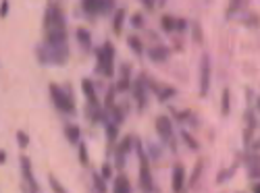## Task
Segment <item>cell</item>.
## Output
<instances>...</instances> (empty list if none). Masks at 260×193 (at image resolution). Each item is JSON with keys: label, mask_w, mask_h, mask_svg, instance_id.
<instances>
[{"label": "cell", "mask_w": 260, "mask_h": 193, "mask_svg": "<svg viewBox=\"0 0 260 193\" xmlns=\"http://www.w3.org/2000/svg\"><path fill=\"white\" fill-rule=\"evenodd\" d=\"M36 56L40 64H54V67H62V64L69 62L71 50L69 44H62V46H46V44H40L36 48Z\"/></svg>", "instance_id": "6da1fadb"}, {"label": "cell", "mask_w": 260, "mask_h": 193, "mask_svg": "<svg viewBox=\"0 0 260 193\" xmlns=\"http://www.w3.org/2000/svg\"><path fill=\"white\" fill-rule=\"evenodd\" d=\"M48 92H50V100L54 104V108L62 114H75V98L71 94V88H62L58 83H50L48 85Z\"/></svg>", "instance_id": "7a4b0ae2"}, {"label": "cell", "mask_w": 260, "mask_h": 193, "mask_svg": "<svg viewBox=\"0 0 260 193\" xmlns=\"http://www.w3.org/2000/svg\"><path fill=\"white\" fill-rule=\"evenodd\" d=\"M96 73L106 79L115 77V46L111 42H104L102 48L96 50Z\"/></svg>", "instance_id": "3957f363"}, {"label": "cell", "mask_w": 260, "mask_h": 193, "mask_svg": "<svg viewBox=\"0 0 260 193\" xmlns=\"http://www.w3.org/2000/svg\"><path fill=\"white\" fill-rule=\"evenodd\" d=\"M134 147L140 158V189L142 193H154V179H152V170H150V156L146 154V149L142 145V141H134Z\"/></svg>", "instance_id": "277c9868"}, {"label": "cell", "mask_w": 260, "mask_h": 193, "mask_svg": "<svg viewBox=\"0 0 260 193\" xmlns=\"http://www.w3.org/2000/svg\"><path fill=\"white\" fill-rule=\"evenodd\" d=\"M52 29H67L64 11L58 3H48L44 11V31H52Z\"/></svg>", "instance_id": "5b68a950"}, {"label": "cell", "mask_w": 260, "mask_h": 193, "mask_svg": "<svg viewBox=\"0 0 260 193\" xmlns=\"http://www.w3.org/2000/svg\"><path fill=\"white\" fill-rule=\"evenodd\" d=\"M115 3L113 0H83L81 3V9L85 15L90 17H96V15H108L115 11Z\"/></svg>", "instance_id": "8992f818"}, {"label": "cell", "mask_w": 260, "mask_h": 193, "mask_svg": "<svg viewBox=\"0 0 260 193\" xmlns=\"http://www.w3.org/2000/svg\"><path fill=\"white\" fill-rule=\"evenodd\" d=\"M154 127H156V133H158V137L162 139V143H169L171 149L175 152L177 145H175V139H173V121H171L167 114H160V117H156Z\"/></svg>", "instance_id": "52a82bcc"}, {"label": "cell", "mask_w": 260, "mask_h": 193, "mask_svg": "<svg viewBox=\"0 0 260 193\" xmlns=\"http://www.w3.org/2000/svg\"><path fill=\"white\" fill-rule=\"evenodd\" d=\"M134 137L132 135H125L121 141H117V145H115V166L119 168V170H123L125 168V162H127V156H129V152L134 149Z\"/></svg>", "instance_id": "ba28073f"}, {"label": "cell", "mask_w": 260, "mask_h": 193, "mask_svg": "<svg viewBox=\"0 0 260 193\" xmlns=\"http://www.w3.org/2000/svg\"><path fill=\"white\" fill-rule=\"evenodd\" d=\"M132 94H134V100L138 104V110L144 112L146 106H148V88H146V81H144V73L132 81Z\"/></svg>", "instance_id": "9c48e42d"}, {"label": "cell", "mask_w": 260, "mask_h": 193, "mask_svg": "<svg viewBox=\"0 0 260 193\" xmlns=\"http://www.w3.org/2000/svg\"><path fill=\"white\" fill-rule=\"evenodd\" d=\"M210 92V56L204 52L200 58V98H206Z\"/></svg>", "instance_id": "30bf717a"}, {"label": "cell", "mask_w": 260, "mask_h": 193, "mask_svg": "<svg viewBox=\"0 0 260 193\" xmlns=\"http://www.w3.org/2000/svg\"><path fill=\"white\" fill-rule=\"evenodd\" d=\"M19 164H21V173H23V181H25L29 193H40V185H38V181L34 177V170H31V160L27 156H21Z\"/></svg>", "instance_id": "8fae6325"}, {"label": "cell", "mask_w": 260, "mask_h": 193, "mask_svg": "<svg viewBox=\"0 0 260 193\" xmlns=\"http://www.w3.org/2000/svg\"><path fill=\"white\" fill-rule=\"evenodd\" d=\"M117 94H123L127 90H132V64L129 62H123L119 67V81L115 85Z\"/></svg>", "instance_id": "7c38bea8"}, {"label": "cell", "mask_w": 260, "mask_h": 193, "mask_svg": "<svg viewBox=\"0 0 260 193\" xmlns=\"http://www.w3.org/2000/svg\"><path fill=\"white\" fill-rule=\"evenodd\" d=\"M183 187H185V166L175 164L171 173V189L173 193H183Z\"/></svg>", "instance_id": "4fadbf2b"}, {"label": "cell", "mask_w": 260, "mask_h": 193, "mask_svg": "<svg viewBox=\"0 0 260 193\" xmlns=\"http://www.w3.org/2000/svg\"><path fill=\"white\" fill-rule=\"evenodd\" d=\"M148 58L152 62H167L171 58V48L167 44H160V42H158V44L148 48Z\"/></svg>", "instance_id": "5bb4252c"}, {"label": "cell", "mask_w": 260, "mask_h": 193, "mask_svg": "<svg viewBox=\"0 0 260 193\" xmlns=\"http://www.w3.org/2000/svg\"><path fill=\"white\" fill-rule=\"evenodd\" d=\"M81 92L85 96V100H88L90 106H100V98L96 94V85L92 79H81Z\"/></svg>", "instance_id": "9a60e30c"}, {"label": "cell", "mask_w": 260, "mask_h": 193, "mask_svg": "<svg viewBox=\"0 0 260 193\" xmlns=\"http://www.w3.org/2000/svg\"><path fill=\"white\" fill-rule=\"evenodd\" d=\"M104 133H106V141H108V152H113L117 145V139H119V125H115L113 121H106Z\"/></svg>", "instance_id": "2e32d148"}, {"label": "cell", "mask_w": 260, "mask_h": 193, "mask_svg": "<svg viewBox=\"0 0 260 193\" xmlns=\"http://www.w3.org/2000/svg\"><path fill=\"white\" fill-rule=\"evenodd\" d=\"M75 37H77V42H79V46H81L83 52H90L92 50V33L85 29V27H77L75 29Z\"/></svg>", "instance_id": "e0dca14e"}, {"label": "cell", "mask_w": 260, "mask_h": 193, "mask_svg": "<svg viewBox=\"0 0 260 193\" xmlns=\"http://www.w3.org/2000/svg\"><path fill=\"white\" fill-rule=\"evenodd\" d=\"M132 181L127 179V175H117L115 177V183H113V193H132Z\"/></svg>", "instance_id": "ac0fdd59"}, {"label": "cell", "mask_w": 260, "mask_h": 193, "mask_svg": "<svg viewBox=\"0 0 260 193\" xmlns=\"http://www.w3.org/2000/svg\"><path fill=\"white\" fill-rule=\"evenodd\" d=\"M64 137H67V141H69V143L77 145V143L81 141V129H79L77 125H73V123L64 125Z\"/></svg>", "instance_id": "d6986e66"}, {"label": "cell", "mask_w": 260, "mask_h": 193, "mask_svg": "<svg viewBox=\"0 0 260 193\" xmlns=\"http://www.w3.org/2000/svg\"><path fill=\"white\" fill-rule=\"evenodd\" d=\"M108 114L113 117V123L115 125H121L125 121V117H127V104H115L113 108L108 110Z\"/></svg>", "instance_id": "ffe728a7"}, {"label": "cell", "mask_w": 260, "mask_h": 193, "mask_svg": "<svg viewBox=\"0 0 260 193\" xmlns=\"http://www.w3.org/2000/svg\"><path fill=\"white\" fill-rule=\"evenodd\" d=\"M125 15H127V11H125L123 7L115 11V17H113V31H115V35H121V33H123V23H125Z\"/></svg>", "instance_id": "44dd1931"}, {"label": "cell", "mask_w": 260, "mask_h": 193, "mask_svg": "<svg viewBox=\"0 0 260 193\" xmlns=\"http://www.w3.org/2000/svg\"><path fill=\"white\" fill-rule=\"evenodd\" d=\"M127 46L132 48V52L136 54V56H142L146 50H144V42L138 37V35H129L127 37Z\"/></svg>", "instance_id": "7402d4cb"}, {"label": "cell", "mask_w": 260, "mask_h": 193, "mask_svg": "<svg viewBox=\"0 0 260 193\" xmlns=\"http://www.w3.org/2000/svg\"><path fill=\"white\" fill-rule=\"evenodd\" d=\"M229 112H231V92L225 88L221 94V114L229 117Z\"/></svg>", "instance_id": "603a6c76"}, {"label": "cell", "mask_w": 260, "mask_h": 193, "mask_svg": "<svg viewBox=\"0 0 260 193\" xmlns=\"http://www.w3.org/2000/svg\"><path fill=\"white\" fill-rule=\"evenodd\" d=\"M242 23L246 27H260V15H256L252 11H246V15L242 17Z\"/></svg>", "instance_id": "cb8c5ba5"}, {"label": "cell", "mask_w": 260, "mask_h": 193, "mask_svg": "<svg viewBox=\"0 0 260 193\" xmlns=\"http://www.w3.org/2000/svg\"><path fill=\"white\" fill-rule=\"evenodd\" d=\"M175 19L177 17H173V15H162L160 17V29L171 33V31H175Z\"/></svg>", "instance_id": "d4e9b609"}, {"label": "cell", "mask_w": 260, "mask_h": 193, "mask_svg": "<svg viewBox=\"0 0 260 193\" xmlns=\"http://www.w3.org/2000/svg\"><path fill=\"white\" fill-rule=\"evenodd\" d=\"M92 183H94V193H108L106 181L100 177V173H92Z\"/></svg>", "instance_id": "484cf974"}, {"label": "cell", "mask_w": 260, "mask_h": 193, "mask_svg": "<svg viewBox=\"0 0 260 193\" xmlns=\"http://www.w3.org/2000/svg\"><path fill=\"white\" fill-rule=\"evenodd\" d=\"M77 154H79V164L81 166H90V154H88V145L83 141L77 143Z\"/></svg>", "instance_id": "4316f807"}, {"label": "cell", "mask_w": 260, "mask_h": 193, "mask_svg": "<svg viewBox=\"0 0 260 193\" xmlns=\"http://www.w3.org/2000/svg\"><path fill=\"white\" fill-rule=\"evenodd\" d=\"M202 168H204V160L198 158L196 166H193V170H191V177H189V187H193V185L198 183V179H200V175H202Z\"/></svg>", "instance_id": "83f0119b"}, {"label": "cell", "mask_w": 260, "mask_h": 193, "mask_svg": "<svg viewBox=\"0 0 260 193\" xmlns=\"http://www.w3.org/2000/svg\"><path fill=\"white\" fill-rule=\"evenodd\" d=\"M191 35H193V42H196V44H202L204 42V33H202V25L198 23V21H191Z\"/></svg>", "instance_id": "f1b7e54d"}, {"label": "cell", "mask_w": 260, "mask_h": 193, "mask_svg": "<svg viewBox=\"0 0 260 193\" xmlns=\"http://www.w3.org/2000/svg\"><path fill=\"white\" fill-rule=\"evenodd\" d=\"M181 139L185 141V145H187L189 149H193V152H198V149H200V143L196 141V137L189 135L187 131H181Z\"/></svg>", "instance_id": "f546056e"}, {"label": "cell", "mask_w": 260, "mask_h": 193, "mask_svg": "<svg viewBox=\"0 0 260 193\" xmlns=\"http://www.w3.org/2000/svg\"><path fill=\"white\" fill-rule=\"evenodd\" d=\"M48 183H50V189H52V193H69L67 189H64V185L54 177V175H50L48 177Z\"/></svg>", "instance_id": "4dcf8cb0"}, {"label": "cell", "mask_w": 260, "mask_h": 193, "mask_svg": "<svg viewBox=\"0 0 260 193\" xmlns=\"http://www.w3.org/2000/svg\"><path fill=\"white\" fill-rule=\"evenodd\" d=\"M233 173H235V168H233V166H231V168H223V170H219V177H216V183L223 185L225 181H229V179L233 177Z\"/></svg>", "instance_id": "1f68e13d"}, {"label": "cell", "mask_w": 260, "mask_h": 193, "mask_svg": "<svg viewBox=\"0 0 260 193\" xmlns=\"http://www.w3.org/2000/svg\"><path fill=\"white\" fill-rule=\"evenodd\" d=\"M129 23H132L134 29H142L144 23H146V21H144V15H142V13H134L132 19H129Z\"/></svg>", "instance_id": "d6a6232c"}, {"label": "cell", "mask_w": 260, "mask_h": 193, "mask_svg": "<svg viewBox=\"0 0 260 193\" xmlns=\"http://www.w3.org/2000/svg\"><path fill=\"white\" fill-rule=\"evenodd\" d=\"M244 11H246V3H229L227 17H233L235 13H244Z\"/></svg>", "instance_id": "836d02e7"}, {"label": "cell", "mask_w": 260, "mask_h": 193, "mask_svg": "<svg viewBox=\"0 0 260 193\" xmlns=\"http://www.w3.org/2000/svg\"><path fill=\"white\" fill-rule=\"evenodd\" d=\"M100 177L106 181V179H113V164L111 162H104L102 168H100Z\"/></svg>", "instance_id": "e575fe53"}, {"label": "cell", "mask_w": 260, "mask_h": 193, "mask_svg": "<svg viewBox=\"0 0 260 193\" xmlns=\"http://www.w3.org/2000/svg\"><path fill=\"white\" fill-rule=\"evenodd\" d=\"M248 177L252 181H260V164H248Z\"/></svg>", "instance_id": "d590c367"}, {"label": "cell", "mask_w": 260, "mask_h": 193, "mask_svg": "<svg viewBox=\"0 0 260 193\" xmlns=\"http://www.w3.org/2000/svg\"><path fill=\"white\" fill-rule=\"evenodd\" d=\"M17 143H19L21 147H27V145H29V135H27L25 131H17Z\"/></svg>", "instance_id": "8d00e7d4"}, {"label": "cell", "mask_w": 260, "mask_h": 193, "mask_svg": "<svg viewBox=\"0 0 260 193\" xmlns=\"http://www.w3.org/2000/svg\"><path fill=\"white\" fill-rule=\"evenodd\" d=\"M187 25H189V21H187V19H181V17L175 19V31H185Z\"/></svg>", "instance_id": "74e56055"}, {"label": "cell", "mask_w": 260, "mask_h": 193, "mask_svg": "<svg viewBox=\"0 0 260 193\" xmlns=\"http://www.w3.org/2000/svg\"><path fill=\"white\" fill-rule=\"evenodd\" d=\"M9 0H3V3H0V19H5L7 15H9Z\"/></svg>", "instance_id": "f35d334b"}, {"label": "cell", "mask_w": 260, "mask_h": 193, "mask_svg": "<svg viewBox=\"0 0 260 193\" xmlns=\"http://www.w3.org/2000/svg\"><path fill=\"white\" fill-rule=\"evenodd\" d=\"M142 7L146 11H154L156 9V3H152V0H142Z\"/></svg>", "instance_id": "ab89813d"}, {"label": "cell", "mask_w": 260, "mask_h": 193, "mask_svg": "<svg viewBox=\"0 0 260 193\" xmlns=\"http://www.w3.org/2000/svg\"><path fill=\"white\" fill-rule=\"evenodd\" d=\"M150 154H152V158H154V160H156V158H160V147L150 145Z\"/></svg>", "instance_id": "60d3db41"}, {"label": "cell", "mask_w": 260, "mask_h": 193, "mask_svg": "<svg viewBox=\"0 0 260 193\" xmlns=\"http://www.w3.org/2000/svg\"><path fill=\"white\" fill-rule=\"evenodd\" d=\"M7 162V152L5 149H0V164H5Z\"/></svg>", "instance_id": "b9f144b4"}, {"label": "cell", "mask_w": 260, "mask_h": 193, "mask_svg": "<svg viewBox=\"0 0 260 193\" xmlns=\"http://www.w3.org/2000/svg\"><path fill=\"white\" fill-rule=\"evenodd\" d=\"M252 193H260V181L254 185V189H252Z\"/></svg>", "instance_id": "7bdbcfd3"}, {"label": "cell", "mask_w": 260, "mask_h": 193, "mask_svg": "<svg viewBox=\"0 0 260 193\" xmlns=\"http://www.w3.org/2000/svg\"><path fill=\"white\" fill-rule=\"evenodd\" d=\"M254 110H258V112H260V98L256 100V108H254Z\"/></svg>", "instance_id": "ee69618b"}, {"label": "cell", "mask_w": 260, "mask_h": 193, "mask_svg": "<svg viewBox=\"0 0 260 193\" xmlns=\"http://www.w3.org/2000/svg\"><path fill=\"white\" fill-rule=\"evenodd\" d=\"M92 193H94V191H92Z\"/></svg>", "instance_id": "f6af8a7d"}]
</instances>
